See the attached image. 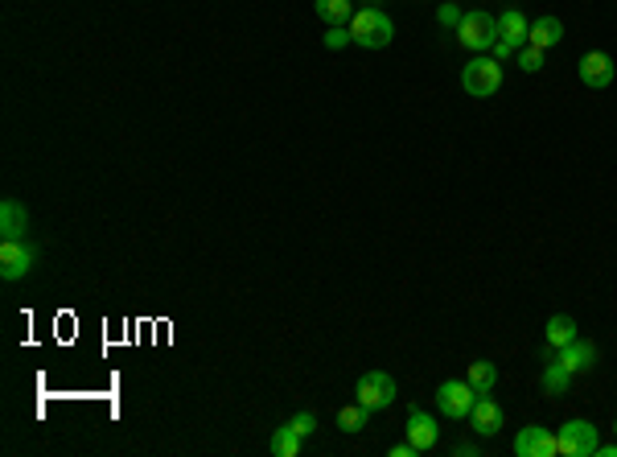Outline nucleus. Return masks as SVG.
Here are the masks:
<instances>
[{
    "label": "nucleus",
    "instance_id": "c756f323",
    "mask_svg": "<svg viewBox=\"0 0 617 457\" xmlns=\"http://www.w3.org/2000/svg\"><path fill=\"white\" fill-rule=\"evenodd\" d=\"M613 433H617V424H613Z\"/></svg>",
    "mask_w": 617,
    "mask_h": 457
},
{
    "label": "nucleus",
    "instance_id": "a878e982",
    "mask_svg": "<svg viewBox=\"0 0 617 457\" xmlns=\"http://www.w3.org/2000/svg\"><path fill=\"white\" fill-rule=\"evenodd\" d=\"M490 58H494V63H506V58H515V45L502 42V37H498V42L490 45Z\"/></svg>",
    "mask_w": 617,
    "mask_h": 457
},
{
    "label": "nucleus",
    "instance_id": "b1692460",
    "mask_svg": "<svg viewBox=\"0 0 617 457\" xmlns=\"http://www.w3.org/2000/svg\"><path fill=\"white\" fill-rule=\"evenodd\" d=\"M288 424H293V429L301 433V437H313V433H317V416H313V413H296Z\"/></svg>",
    "mask_w": 617,
    "mask_h": 457
},
{
    "label": "nucleus",
    "instance_id": "39448f33",
    "mask_svg": "<svg viewBox=\"0 0 617 457\" xmlns=\"http://www.w3.org/2000/svg\"><path fill=\"white\" fill-rule=\"evenodd\" d=\"M597 424L589 421H568L560 433H555V449H560L564 457H593L597 453Z\"/></svg>",
    "mask_w": 617,
    "mask_h": 457
},
{
    "label": "nucleus",
    "instance_id": "4468645a",
    "mask_svg": "<svg viewBox=\"0 0 617 457\" xmlns=\"http://www.w3.org/2000/svg\"><path fill=\"white\" fill-rule=\"evenodd\" d=\"M498 34H502V42H510L515 50H519V45H527L531 21L523 17L519 9H502V13H498Z\"/></svg>",
    "mask_w": 617,
    "mask_h": 457
},
{
    "label": "nucleus",
    "instance_id": "0eeeda50",
    "mask_svg": "<svg viewBox=\"0 0 617 457\" xmlns=\"http://www.w3.org/2000/svg\"><path fill=\"white\" fill-rule=\"evenodd\" d=\"M37 251L25 239H0V277L5 280H21L34 272Z\"/></svg>",
    "mask_w": 617,
    "mask_h": 457
},
{
    "label": "nucleus",
    "instance_id": "2eb2a0df",
    "mask_svg": "<svg viewBox=\"0 0 617 457\" xmlns=\"http://www.w3.org/2000/svg\"><path fill=\"white\" fill-rule=\"evenodd\" d=\"M564 42V21L560 17H539L531 21V34H527V45L535 50H552V45Z\"/></svg>",
    "mask_w": 617,
    "mask_h": 457
},
{
    "label": "nucleus",
    "instance_id": "9b49d317",
    "mask_svg": "<svg viewBox=\"0 0 617 457\" xmlns=\"http://www.w3.org/2000/svg\"><path fill=\"white\" fill-rule=\"evenodd\" d=\"M469 421H474V433L477 437H498L502 424H506V416H502V408L490 400V395H477L474 413H469Z\"/></svg>",
    "mask_w": 617,
    "mask_h": 457
},
{
    "label": "nucleus",
    "instance_id": "393cba45",
    "mask_svg": "<svg viewBox=\"0 0 617 457\" xmlns=\"http://www.w3.org/2000/svg\"><path fill=\"white\" fill-rule=\"evenodd\" d=\"M461 17H466V13L457 9V5H440V9H437V21L445 29H457V25H461Z\"/></svg>",
    "mask_w": 617,
    "mask_h": 457
},
{
    "label": "nucleus",
    "instance_id": "f257e3e1",
    "mask_svg": "<svg viewBox=\"0 0 617 457\" xmlns=\"http://www.w3.org/2000/svg\"><path fill=\"white\" fill-rule=\"evenodd\" d=\"M350 37H354V45H362V50H383V45H391L395 25L379 5H367V9H358L354 17H350Z\"/></svg>",
    "mask_w": 617,
    "mask_h": 457
},
{
    "label": "nucleus",
    "instance_id": "7ed1b4c3",
    "mask_svg": "<svg viewBox=\"0 0 617 457\" xmlns=\"http://www.w3.org/2000/svg\"><path fill=\"white\" fill-rule=\"evenodd\" d=\"M461 87H466L474 99H490L494 91L502 87V63H494L490 54L466 63V66H461Z\"/></svg>",
    "mask_w": 617,
    "mask_h": 457
},
{
    "label": "nucleus",
    "instance_id": "dca6fc26",
    "mask_svg": "<svg viewBox=\"0 0 617 457\" xmlns=\"http://www.w3.org/2000/svg\"><path fill=\"white\" fill-rule=\"evenodd\" d=\"M573 338H581V334H576V322H573V317H568V314L547 317V346H552V350H564Z\"/></svg>",
    "mask_w": 617,
    "mask_h": 457
},
{
    "label": "nucleus",
    "instance_id": "bb28decb",
    "mask_svg": "<svg viewBox=\"0 0 617 457\" xmlns=\"http://www.w3.org/2000/svg\"><path fill=\"white\" fill-rule=\"evenodd\" d=\"M391 457H416V445H411V441H400V445H391Z\"/></svg>",
    "mask_w": 617,
    "mask_h": 457
},
{
    "label": "nucleus",
    "instance_id": "f8f14e48",
    "mask_svg": "<svg viewBox=\"0 0 617 457\" xmlns=\"http://www.w3.org/2000/svg\"><path fill=\"white\" fill-rule=\"evenodd\" d=\"M555 359L573 371V375H576V371H593V367H597V346H593L589 338H573L564 350H555Z\"/></svg>",
    "mask_w": 617,
    "mask_h": 457
},
{
    "label": "nucleus",
    "instance_id": "aec40b11",
    "mask_svg": "<svg viewBox=\"0 0 617 457\" xmlns=\"http://www.w3.org/2000/svg\"><path fill=\"white\" fill-rule=\"evenodd\" d=\"M367 421H371V408H367V404H346V408H342V413H338V429L342 433H362V429H367Z\"/></svg>",
    "mask_w": 617,
    "mask_h": 457
},
{
    "label": "nucleus",
    "instance_id": "f03ea898",
    "mask_svg": "<svg viewBox=\"0 0 617 457\" xmlns=\"http://www.w3.org/2000/svg\"><path fill=\"white\" fill-rule=\"evenodd\" d=\"M498 17L486 9H469L466 17H461V25H457V42L466 45V50H474V54H486L494 42H498Z\"/></svg>",
    "mask_w": 617,
    "mask_h": 457
},
{
    "label": "nucleus",
    "instance_id": "ddd939ff",
    "mask_svg": "<svg viewBox=\"0 0 617 457\" xmlns=\"http://www.w3.org/2000/svg\"><path fill=\"white\" fill-rule=\"evenodd\" d=\"M29 231V210L21 207L17 198H5L0 202V239H25Z\"/></svg>",
    "mask_w": 617,
    "mask_h": 457
},
{
    "label": "nucleus",
    "instance_id": "cd10ccee",
    "mask_svg": "<svg viewBox=\"0 0 617 457\" xmlns=\"http://www.w3.org/2000/svg\"><path fill=\"white\" fill-rule=\"evenodd\" d=\"M453 453H457V457H474V453H477V445H469V441H461V445H453Z\"/></svg>",
    "mask_w": 617,
    "mask_h": 457
},
{
    "label": "nucleus",
    "instance_id": "6ab92c4d",
    "mask_svg": "<svg viewBox=\"0 0 617 457\" xmlns=\"http://www.w3.org/2000/svg\"><path fill=\"white\" fill-rule=\"evenodd\" d=\"M466 379L474 384V392H477V395H490V392H494V384H498V367H494V363H486V359H477V363H469Z\"/></svg>",
    "mask_w": 617,
    "mask_h": 457
},
{
    "label": "nucleus",
    "instance_id": "423d86ee",
    "mask_svg": "<svg viewBox=\"0 0 617 457\" xmlns=\"http://www.w3.org/2000/svg\"><path fill=\"white\" fill-rule=\"evenodd\" d=\"M354 400L367 404L371 413L391 408V404H395V379L387 375V371H367V375L358 379V387H354Z\"/></svg>",
    "mask_w": 617,
    "mask_h": 457
},
{
    "label": "nucleus",
    "instance_id": "6e6552de",
    "mask_svg": "<svg viewBox=\"0 0 617 457\" xmlns=\"http://www.w3.org/2000/svg\"><path fill=\"white\" fill-rule=\"evenodd\" d=\"M515 453L519 457H555L560 449H555V433L544 429V424H527V429H519V437H515Z\"/></svg>",
    "mask_w": 617,
    "mask_h": 457
},
{
    "label": "nucleus",
    "instance_id": "9d476101",
    "mask_svg": "<svg viewBox=\"0 0 617 457\" xmlns=\"http://www.w3.org/2000/svg\"><path fill=\"white\" fill-rule=\"evenodd\" d=\"M408 441H411V445H416V453H429V449L440 441L437 416H432V413H424L420 404H416V408H411V413H408Z\"/></svg>",
    "mask_w": 617,
    "mask_h": 457
},
{
    "label": "nucleus",
    "instance_id": "a211bd4d",
    "mask_svg": "<svg viewBox=\"0 0 617 457\" xmlns=\"http://www.w3.org/2000/svg\"><path fill=\"white\" fill-rule=\"evenodd\" d=\"M539 384H544V392H547V395H564L568 387H573V371L564 367L560 359H547L544 379H539Z\"/></svg>",
    "mask_w": 617,
    "mask_h": 457
},
{
    "label": "nucleus",
    "instance_id": "412c9836",
    "mask_svg": "<svg viewBox=\"0 0 617 457\" xmlns=\"http://www.w3.org/2000/svg\"><path fill=\"white\" fill-rule=\"evenodd\" d=\"M301 433H296L293 429V424H284V429H276V433H272V453H276V457H296V453H301Z\"/></svg>",
    "mask_w": 617,
    "mask_h": 457
},
{
    "label": "nucleus",
    "instance_id": "5701e85b",
    "mask_svg": "<svg viewBox=\"0 0 617 457\" xmlns=\"http://www.w3.org/2000/svg\"><path fill=\"white\" fill-rule=\"evenodd\" d=\"M322 42H325V50H342V45H350L354 37H350V29H346V25H330V34H325Z\"/></svg>",
    "mask_w": 617,
    "mask_h": 457
},
{
    "label": "nucleus",
    "instance_id": "20e7f679",
    "mask_svg": "<svg viewBox=\"0 0 617 457\" xmlns=\"http://www.w3.org/2000/svg\"><path fill=\"white\" fill-rule=\"evenodd\" d=\"M474 404H477V392L469 379H445V384L437 387V408L448 421H466V416L474 413Z\"/></svg>",
    "mask_w": 617,
    "mask_h": 457
},
{
    "label": "nucleus",
    "instance_id": "f3484780",
    "mask_svg": "<svg viewBox=\"0 0 617 457\" xmlns=\"http://www.w3.org/2000/svg\"><path fill=\"white\" fill-rule=\"evenodd\" d=\"M313 13L325 25H346L354 17V0H313Z\"/></svg>",
    "mask_w": 617,
    "mask_h": 457
},
{
    "label": "nucleus",
    "instance_id": "1a4fd4ad",
    "mask_svg": "<svg viewBox=\"0 0 617 457\" xmlns=\"http://www.w3.org/2000/svg\"><path fill=\"white\" fill-rule=\"evenodd\" d=\"M581 83L584 87H593V91H605L609 83H613V74H617V66H613V58L605 54V50H589V54L581 58Z\"/></svg>",
    "mask_w": 617,
    "mask_h": 457
},
{
    "label": "nucleus",
    "instance_id": "c85d7f7f",
    "mask_svg": "<svg viewBox=\"0 0 617 457\" xmlns=\"http://www.w3.org/2000/svg\"><path fill=\"white\" fill-rule=\"evenodd\" d=\"M597 453L601 457H617V441H613V445H597Z\"/></svg>",
    "mask_w": 617,
    "mask_h": 457
},
{
    "label": "nucleus",
    "instance_id": "4be33fe9",
    "mask_svg": "<svg viewBox=\"0 0 617 457\" xmlns=\"http://www.w3.org/2000/svg\"><path fill=\"white\" fill-rule=\"evenodd\" d=\"M515 58H519V66H523L527 74L544 71V50H535V45H519V50H515Z\"/></svg>",
    "mask_w": 617,
    "mask_h": 457
}]
</instances>
